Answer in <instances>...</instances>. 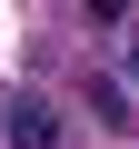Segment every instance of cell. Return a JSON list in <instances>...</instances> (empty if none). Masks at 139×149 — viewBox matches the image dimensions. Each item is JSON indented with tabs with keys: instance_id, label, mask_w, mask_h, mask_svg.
Instances as JSON below:
<instances>
[{
	"instance_id": "cell-1",
	"label": "cell",
	"mask_w": 139,
	"mask_h": 149,
	"mask_svg": "<svg viewBox=\"0 0 139 149\" xmlns=\"http://www.w3.org/2000/svg\"><path fill=\"white\" fill-rule=\"evenodd\" d=\"M0 149H60V109L40 90H20L10 109H0Z\"/></svg>"
},
{
	"instance_id": "cell-2",
	"label": "cell",
	"mask_w": 139,
	"mask_h": 149,
	"mask_svg": "<svg viewBox=\"0 0 139 149\" xmlns=\"http://www.w3.org/2000/svg\"><path fill=\"white\" fill-rule=\"evenodd\" d=\"M90 109H99L109 129H129V90H119V80H90Z\"/></svg>"
},
{
	"instance_id": "cell-4",
	"label": "cell",
	"mask_w": 139,
	"mask_h": 149,
	"mask_svg": "<svg viewBox=\"0 0 139 149\" xmlns=\"http://www.w3.org/2000/svg\"><path fill=\"white\" fill-rule=\"evenodd\" d=\"M129 90H139V40H129Z\"/></svg>"
},
{
	"instance_id": "cell-3",
	"label": "cell",
	"mask_w": 139,
	"mask_h": 149,
	"mask_svg": "<svg viewBox=\"0 0 139 149\" xmlns=\"http://www.w3.org/2000/svg\"><path fill=\"white\" fill-rule=\"evenodd\" d=\"M90 20H99V30H119V20H129V0H90Z\"/></svg>"
}]
</instances>
